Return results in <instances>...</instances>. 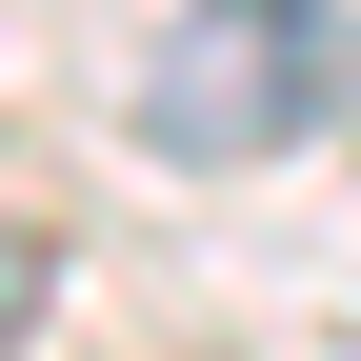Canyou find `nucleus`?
I'll list each match as a JSON object with an SVG mask.
<instances>
[{
	"mask_svg": "<svg viewBox=\"0 0 361 361\" xmlns=\"http://www.w3.org/2000/svg\"><path fill=\"white\" fill-rule=\"evenodd\" d=\"M40 301H61V241H20V221H0V341H20Z\"/></svg>",
	"mask_w": 361,
	"mask_h": 361,
	"instance_id": "f03ea898",
	"label": "nucleus"
},
{
	"mask_svg": "<svg viewBox=\"0 0 361 361\" xmlns=\"http://www.w3.org/2000/svg\"><path fill=\"white\" fill-rule=\"evenodd\" d=\"M361 101V20L341 0H201L141 61V141L161 161H301Z\"/></svg>",
	"mask_w": 361,
	"mask_h": 361,
	"instance_id": "f257e3e1",
	"label": "nucleus"
}]
</instances>
